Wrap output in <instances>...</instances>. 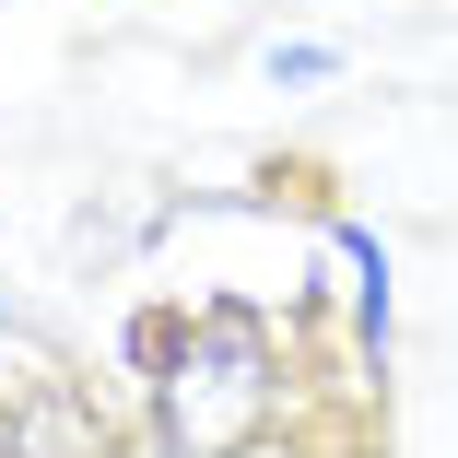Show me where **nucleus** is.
Wrapping results in <instances>:
<instances>
[{"mask_svg": "<svg viewBox=\"0 0 458 458\" xmlns=\"http://www.w3.org/2000/svg\"><path fill=\"white\" fill-rule=\"evenodd\" d=\"M283 400V352L247 306H200L165 341V446H247Z\"/></svg>", "mask_w": 458, "mask_h": 458, "instance_id": "1", "label": "nucleus"}, {"mask_svg": "<svg viewBox=\"0 0 458 458\" xmlns=\"http://www.w3.org/2000/svg\"><path fill=\"white\" fill-rule=\"evenodd\" d=\"M329 247L352 259V329H364V352H388V247L364 224H329Z\"/></svg>", "mask_w": 458, "mask_h": 458, "instance_id": "2", "label": "nucleus"}, {"mask_svg": "<svg viewBox=\"0 0 458 458\" xmlns=\"http://www.w3.org/2000/svg\"><path fill=\"white\" fill-rule=\"evenodd\" d=\"M329 71H341V59L306 47V36H294V47H270V82H329Z\"/></svg>", "mask_w": 458, "mask_h": 458, "instance_id": "3", "label": "nucleus"}]
</instances>
